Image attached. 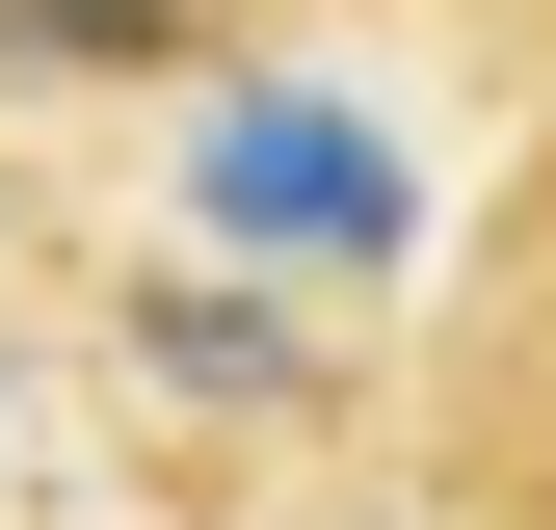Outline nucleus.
<instances>
[{"label":"nucleus","instance_id":"nucleus-1","mask_svg":"<svg viewBox=\"0 0 556 530\" xmlns=\"http://www.w3.org/2000/svg\"><path fill=\"white\" fill-rule=\"evenodd\" d=\"M425 530H556V106L504 132L451 239V371H425Z\"/></svg>","mask_w":556,"mask_h":530}]
</instances>
